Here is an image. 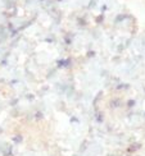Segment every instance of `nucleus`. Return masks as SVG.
<instances>
[{
  "label": "nucleus",
  "instance_id": "obj_1",
  "mask_svg": "<svg viewBox=\"0 0 145 156\" xmlns=\"http://www.w3.org/2000/svg\"><path fill=\"white\" fill-rule=\"evenodd\" d=\"M13 142H16V144H21L22 142V136H14V137H13Z\"/></svg>",
  "mask_w": 145,
  "mask_h": 156
}]
</instances>
